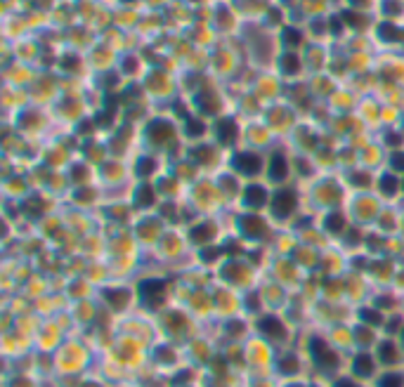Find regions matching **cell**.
Instances as JSON below:
<instances>
[{"label":"cell","mask_w":404,"mask_h":387,"mask_svg":"<svg viewBox=\"0 0 404 387\" xmlns=\"http://www.w3.org/2000/svg\"><path fill=\"white\" fill-rule=\"evenodd\" d=\"M298 345L305 349L310 368H312V375H317V378L331 380L333 375L345 371L348 354H343L322 328H305V331H300Z\"/></svg>","instance_id":"1"},{"label":"cell","mask_w":404,"mask_h":387,"mask_svg":"<svg viewBox=\"0 0 404 387\" xmlns=\"http://www.w3.org/2000/svg\"><path fill=\"white\" fill-rule=\"evenodd\" d=\"M135 288L140 309L154 316H158L175 302V274L163 269H142L135 276Z\"/></svg>","instance_id":"2"},{"label":"cell","mask_w":404,"mask_h":387,"mask_svg":"<svg viewBox=\"0 0 404 387\" xmlns=\"http://www.w3.org/2000/svg\"><path fill=\"white\" fill-rule=\"evenodd\" d=\"M302 189H305V198H308V210L317 213V215L324 210H333V208H345L350 194H352L341 172L338 175L322 172L315 182H310Z\"/></svg>","instance_id":"3"},{"label":"cell","mask_w":404,"mask_h":387,"mask_svg":"<svg viewBox=\"0 0 404 387\" xmlns=\"http://www.w3.org/2000/svg\"><path fill=\"white\" fill-rule=\"evenodd\" d=\"M305 210H308V198H305V189L298 182L274 187L267 215L277 224V229H291Z\"/></svg>","instance_id":"4"},{"label":"cell","mask_w":404,"mask_h":387,"mask_svg":"<svg viewBox=\"0 0 404 387\" xmlns=\"http://www.w3.org/2000/svg\"><path fill=\"white\" fill-rule=\"evenodd\" d=\"M229 227L237 238L246 245H272L277 236V224L270 220L267 213H246V210H229Z\"/></svg>","instance_id":"5"},{"label":"cell","mask_w":404,"mask_h":387,"mask_svg":"<svg viewBox=\"0 0 404 387\" xmlns=\"http://www.w3.org/2000/svg\"><path fill=\"white\" fill-rule=\"evenodd\" d=\"M97 302L114 319H123L128 314L137 312L140 300H137L135 281H128V278H111V281H107L104 286L97 288Z\"/></svg>","instance_id":"6"},{"label":"cell","mask_w":404,"mask_h":387,"mask_svg":"<svg viewBox=\"0 0 404 387\" xmlns=\"http://www.w3.org/2000/svg\"><path fill=\"white\" fill-rule=\"evenodd\" d=\"M185 201L199 218H204V215H225V213L232 210L213 175H201L196 182L189 184Z\"/></svg>","instance_id":"7"},{"label":"cell","mask_w":404,"mask_h":387,"mask_svg":"<svg viewBox=\"0 0 404 387\" xmlns=\"http://www.w3.org/2000/svg\"><path fill=\"white\" fill-rule=\"evenodd\" d=\"M158 321V331H161V338L171 340V342H178V345H187L192 338H196L199 333H204V324L194 319L189 309L185 305H178L173 302L168 309L156 316Z\"/></svg>","instance_id":"8"},{"label":"cell","mask_w":404,"mask_h":387,"mask_svg":"<svg viewBox=\"0 0 404 387\" xmlns=\"http://www.w3.org/2000/svg\"><path fill=\"white\" fill-rule=\"evenodd\" d=\"M253 331H255V335L265 338L270 345H274L277 349L298 345V338H300V328L288 319L286 312H272V309L262 312L260 316H255Z\"/></svg>","instance_id":"9"},{"label":"cell","mask_w":404,"mask_h":387,"mask_svg":"<svg viewBox=\"0 0 404 387\" xmlns=\"http://www.w3.org/2000/svg\"><path fill=\"white\" fill-rule=\"evenodd\" d=\"M215 278H218L220 284L244 293V291H251V288H258L262 284V278H265V272L258 269L246 255H239V258H227L218 267Z\"/></svg>","instance_id":"10"},{"label":"cell","mask_w":404,"mask_h":387,"mask_svg":"<svg viewBox=\"0 0 404 387\" xmlns=\"http://www.w3.org/2000/svg\"><path fill=\"white\" fill-rule=\"evenodd\" d=\"M272 375L279 382L312 378V368H310V361H308L305 349H302L300 345H291V347H281V349H277Z\"/></svg>","instance_id":"11"},{"label":"cell","mask_w":404,"mask_h":387,"mask_svg":"<svg viewBox=\"0 0 404 387\" xmlns=\"http://www.w3.org/2000/svg\"><path fill=\"white\" fill-rule=\"evenodd\" d=\"M244 352V368L248 375H272L274 359H277V347L270 345L260 335H251V338L241 345Z\"/></svg>","instance_id":"12"},{"label":"cell","mask_w":404,"mask_h":387,"mask_svg":"<svg viewBox=\"0 0 404 387\" xmlns=\"http://www.w3.org/2000/svg\"><path fill=\"white\" fill-rule=\"evenodd\" d=\"M265 276L272 278V281H277L279 286H284L286 291L300 293L302 286L308 284L310 274L305 272V269H302V267L298 265L291 255H274V253H272V260H270Z\"/></svg>","instance_id":"13"},{"label":"cell","mask_w":404,"mask_h":387,"mask_svg":"<svg viewBox=\"0 0 404 387\" xmlns=\"http://www.w3.org/2000/svg\"><path fill=\"white\" fill-rule=\"evenodd\" d=\"M229 168H232L244 182L265 180L267 151L253 149V147H239V149L229 151Z\"/></svg>","instance_id":"14"},{"label":"cell","mask_w":404,"mask_h":387,"mask_svg":"<svg viewBox=\"0 0 404 387\" xmlns=\"http://www.w3.org/2000/svg\"><path fill=\"white\" fill-rule=\"evenodd\" d=\"M149 366L151 371H156L158 375L171 378L175 371H180L182 366H187V354L185 347L178 342L161 338L158 342H154L149 349Z\"/></svg>","instance_id":"15"},{"label":"cell","mask_w":404,"mask_h":387,"mask_svg":"<svg viewBox=\"0 0 404 387\" xmlns=\"http://www.w3.org/2000/svg\"><path fill=\"white\" fill-rule=\"evenodd\" d=\"M213 338L218 340V345H244L253 335V319L246 314H237L229 319L215 321L211 324Z\"/></svg>","instance_id":"16"},{"label":"cell","mask_w":404,"mask_h":387,"mask_svg":"<svg viewBox=\"0 0 404 387\" xmlns=\"http://www.w3.org/2000/svg\"><path fill=\"white\" fill-rule=\"evenodd\" d=\"M130 231L135 241L140 243L144 253L154 251L158 245V241L163 238V234L168 231V222H165L158 213H147V215H135L130 224Z\"/></svg>","instance_id":"17"},{"label":"cell","mask_w":404,"mask_h":387,"mask_svg":"<svg viewBox=\"0 0 404 387\" xmlns=\"http://www.w3.org/2000/svg\"><path fill=\"white\" fill-rule=\"evenodd\" d=\"M383 201L374 194V191H364V194H350L348 198V213L352 218V224L362 227V229H371L376 222L378 213L383 210Z\"/></svg>","instance_id":"18"},{"label":"cell","mask_w":404,"mask_h":387,"mask_svg":"<svg viewBox=\"0 0 404 387\" xmlns=\"http://www.w3.org/2000/svg\"><path fill=\"white\" fill-rule=\"evenodd\" d=\"M265 180L272 187H284V184L295 182V158L288 154L284 147H272L267 151V170Z\"/></svg>","instance_id":"19"},{"label":"cell","mask_w":404,"mask_h":387,"mask_svg":"<svg viewBox=\"0 0 404 387\" xmlns=\"http://www.w3.org/2000/svg\"><path fill=\"white\" fill-rule=\"evenodd\" d=\"M180 135V128L178 123L171 121V118H151L147 121L142 130V137H144V144L149 151H168L171 144L178 139Z\"/></svg>","instance_id":"20"},{"label":"cell","mask_w":404,"mask_h":387,"mask_svg":"<svg viewBox=\"0 0 404 387\" xmlns=\"http://www.w3.org/2000/svg\"><path fill=\"white\" fill-rule=\"evenodd\" d=\"M274 187L267 180H255V182H246L241 189V196L237 201V210L246 213H267L270 201H272Z\"/></svg>","instance_id":"21"},{"label":"cell","mask_w":404,"mask_h":387,"mask_svg":"<svg viewBox=\"0 0 404 387\" xmlns=\"http://www.w3.org/2000/svg\"><path fill=\"white\" fill-rule=\"evenodd\" d=\"M381 371H383V368L378 364L374 349H355V352H350L348 359H345V373H350L352 378H357V380L366 382V385H371V382L376 380Z\"/></svg>","instance_id":"22"},{"label":"cell","mask_w":404,"mask_h":387,"mask_svg":"<svg viewBox=\"0 0 404 387\" xmlns=\"http://www.w3.org/2000/svg\"><path fill=\"white\" fill-rule=\"evenodd\" d=\"M211 291H213V302H215V321L244 314V293L241 291H234V288L220 284V281L213 284Z\"/></svg>","instance_id":"23"},{"label":"cell","mask_w":404,"mask_h":387,"mask_svg":"<svg viewBox=\"0 0 404 387\" xmlns=\"http://www.w3.org/2000/svg\"><path fill=\"white\" fill-rule=\"evenodd\" d=\"M319 229L326 234L331 243H341L345 234L352 229V218H350L348 208H333V210H324L317 215Z\"/></svg>","instance_id":"24"},{"label":"cell","mask_w":404,"mask_h":387,"mask_svg":"<svg viewBox=\"0 0 404 387\" xmlns=\"http://www.w3.org/2000/svg\"><path fill=\"white\" fill-rule=\"evenodd\" d=\"M128 203L132 205L137 215H147V213H156L158 205L163 203V198L158 194L156 182H132Z\"/></svg>","instance_id":"25"},{"label":"cell","mask_w":404,"mask_h":387,"mask_svg":"<svg viewBox=\"0 0 404 387\" xmlns=\"http://www.w3.org/2000/svg\"><path fill=\"white\" fill-rule=\"evenodd\" d=\"M374 194H376L383 203L399 205L404 201V177L388 168L378 170L376 184H374Z\"/></svg>","instance_id":"26"},{"label":"cell","mask_w":404,"mask_h":387,"mask_svg":"<svg viewBox=\"0 0 404 387\" xmlns=\"http://www.w3.org/2000/svg\"><path fill=\"white\" fill-rule=\"evenodd\" d=\"M213 142L220 144L225 151H234L239 149V147H244L241 144V139H244V130H241V125L237 121H234L232 116H220L218 121L213 123Z\"/></svg>","instance_id":"27"},{"label":"cell","mask_w":404,"mask_h":387,"mask_svg":"<svg viewBox=\"0 0 404 387\" xmlns=\"http://www.w3.org/2000/svg\"><path fill=\"white\" fill-rule=\"evenodd\" d=\"M132 177H135V182H156L158 177L163 175L165 168L163 161L158 158L156 151H142V154H137L135 158H132Z\"/></svg>","instance_id":"28"},{"label":"cell","mask_w":404,"mask_h":387,"mask_svg":"<svg viewBox=\"0 0 404 387\" xmlns=\"http://www.w3.org/2000/svg\"><path fill=\"white\" fill-rule=\"evenodd\" d=\"M399 260L390 258V255H376L371 258L369 269H366V278L371 281L374 288H390L392 281H395V274H397Z\"/></svg>","instance_id":"29"},{"label":"cell","mask_w":404,"mask_h":387,"mask_svg":"<svg viewBox=\"0 0 404 387\" xmlns=\"http://www.w3.org/2000/svg\"><path fill=\"white\" fill-rule=\"evenodd\" d=\"M374 354H376V359L383 371H388V368H404V347L392 335H381V340L374 347Z\"/></svg>","instance_id":"30"},{"label":"cell","mask_w":404,"mask_h":387,"mask_svg":"<svg viewBox=\"0 0 404 387\" xmlns=\"http://www.w3.org/2000/svg\"><path fill=\"white\" fill-rule=\"evenodd\" d=\"M341 175L352 194H364V191H374L378 170L364 168V165H350V168L341 170Z\"/></svg>","instance_id":"31"},{"label":"cell","mask_w":404,"mask_h":387,"mask_svg":"<svg viewBox=\"0 0 404 387\" xmlns=\"http://www.w3.org/2000/svg\"><path fill=\"white\" fill-rule=\"evenodd\" d=\"M260 293H262V298H265L267 309H272V312H286L288 305H291V300H293V293L286 291L284 286H279L277 281H272V278H267V276L262 278Z\"/></svg>","instance_id":"32"},{"label":"cell","mask_w":404,"mask_h":387,"mask_svg":"<svg viewBox=\"0 0 404 387\" xmlns=\"http://www.w3.org/2000/svg\"><path fill=\"white\" fill-rule=\"evenodd\" d=\"M64 172H66V180H69V184H71V189H78V187H95V184H99V180H97V165L88 163L85 158L71 161Z\"/></svg>","instance_id":"33"},{"label":"cell","mask_w":404,"mask_h":387,"mask_svg":"<svg viewBox=\"0 0 404 387\" xmlns=\"http://www.w3.org/2000/svg\"><path fill=\"white\" fill-rule=\"evenodd\" d=\"M399 205L385 203L383 210L378 213V218L371 229H376L378 234H383V236H399V229H402V208H399Z\"/></svg>","instance_id":"34"},{"label":"cell","mask_w":404,"mask_h":387,"mask_svg":"<svg viewBox=\"0 0 404 387\" xmlns=\"http://www.w3.org/2000/svg\"><path fill=\"white\" fill-rule=\"evenodd\" d=\"M329 340L341 349L343 354L355 352V328H352V321H343V324H333L329 328H322Z\"/></svg>","instance_id":"35"},{"label":"cell","mask_w":404,"mask_h":387,"mask_svg":"<svg viewBox=\"0 0 404 387\" xmlns=\"http://www.w3.org/2000/svg\"><path fill=\"white\" fill-rule=\"evenodd\" d=\"M369 302H371V305H376L378 309L385 312L388 316H390V314L402 312V295H399L392 286H390V288H374Z\"/></svg>","instance_id":"36"},{"label":"cell","mask_w":404,"mask_h":387,"mask_svg":"<svg viewBox=\"0 0 404 387\" xmlns=\"http://www.w3.org/2000/svg\"><path fill=\"white\" fill-rule=\"evenodd\" d=\"M355 321H359V324H364V326H371V328H376V331L383 333L385 324H388V314L381 312L376 305H371L369 300H366V302L355 307Z\"/></svg>","instance_id":"37"},{"label":"cell","mask_w":404,"mask_h":387,"mask_svg":"<svg viewBox=\"0 0 404 387\" xmlns=\"http://www.w3.org/2000/svg\"><path fill=\"white\" fill-rule=\"evenodd\" d=\"M211 125H208V121H206L204 116H187L185 121H182V128H180V135L185 137L187 142H206V137H208V132H211Z\"/></svg>","instance_id":"38"},{"label":"cell","mask_w":404,"mask_h":387,"mask_svg":"<svg viewBox=\"0 0 404 387\" xmlns=\"http://www.w3.org/2000/svg\"><path fill=\"white\" fill-rule=\"evenodd\" d=\"M291 258H293L308 274H317V272H319V265H322V248L310 245V243H302V241H300V245L295 248V253L291 255Z\"/></svg>","instance_id":"39"},{"label":"cell","mask_w":404,"mask_h":387,"mask_svg":"<svg viewBox=\"0 0 404 387\" xmlns=\"http://www.w3.org/2000/svg\"><path fill=\"white\" fill-rule=\"evenodd\" d=\"M45 378L36 371H24V368H10L3 373V387H43Z\"/></svg>","instance_id":"40"},{"label":"cell","mask_w":404,"mask_h":387,"mask_svg":"<svg viewBox=\"0 0 404 387\" xmlns=\"http://www.w3.org/2000/svg\"><path fill=\"white\" fill-rule=\"evenodd\" d=\"M277 66L284 78H298L305 68V59L298 50H281V55L277 57Z\"/></svg>","instance_id":"41"},{"label":"cell","mask_w":404,"mask_h":387,"mask_svg":"<svg viewBox=\"0 0 404 387\" xmlns=\"http://www.w3.org/2000/svg\"><path fill=\"white\" fill-rule=\"evenodd\" d=\"M352 328H355V349H374L376 342L381 340V335H383L381 331L364 326L359 321H352Z\"/></svg>","instance_id":"42"},{"label":"cell","mask_w":404,"mask_h":387,"mask_svg":"<svg viewBox=\"0 0 404 387\" xmlns=\"http://www.w3.org/2000/svg\"><path fill=\"white\" fill-rule=\"evenodd\" d=\"M374 33H376L378 43H383V45H397L404 38V31L397 26V21H392V19L378 21L376 28H374Z\"/></svg>","instance_id":"43"},{"label":"cell","mask_w":404,"mask_h":387,"mask_svg":"<svg viewBox=\"0 0 404 387\" xmlns=\"http://www.w3.org/2000/svg\"><path fill=\"white\" fill-rule=\"evenodd\" d=\"M262 312H267V305H265V298H262V293H260V286L251 288V291H244V314L255 319Z\"/></svg>","instance_id":"44"},{"label":"cell","mask_w":404,"mask_h":387,"mask_svg":"<svg viewBox=\"0 0 404 387\" xmlns=\"http://www.w3.org/2000/svg\"><path fill=\"white\" fill-rule=\"evenodd\" d=\"M371 387H404V368H388L381 371Z\"/></svg>","instance_id":"45"},{"label":"cell","mask_w":404,"mask_h":387,"mask_svg":"<svg viewBox=\"0 0 404 387\" xmlns=\"http://www.w3.org/2000/svg\"><path fill=\"white\" fill-rule=\"evenodd\" d=\"M281 45L284 50H298L305 41V33H302V28H295V26H281Z\"/></svg>","instance_id":"46"},{"label":"cell","mask_w":404,"mask_h":387,"mask_svg":"<svg viewBox=\"0 0 404 387\" xmlns=\"http://www.w3.org/2000/svg\"><path fill=\"white\" fill-rule=\"evenodd\" d=\"M385 168L404 177V149H397V151L385 154Z\"/></svg>","instance_id":"47"},{"label":"cell","mask_w":404,"mask_h":387,"mask_svg":"<svg viewBox=\"0 0 404 387\" xmlns=\"http://www.w3.org/2000/svg\"><path fill=\"white\" fill-rule=\"evenodd\" d=\"M331 387H371V385H366V382H362V380H357V378H352L350 373H338V375H333L331 378Z\"/></svg>","instance_id":"48"},{"label":"cell","mask_w":404,"mask_h":387,"mask_svg":"<svg viewBox=\"0 0 404 387\" xmlns=\"http://www.w3.org/2000/svg\"><path fill=\"white\" fill-rule=\"evenodd\" d=\"M281 382L274 375H248L244 387H279Z\"/></svg>","instance_id":"49"},{"label":"cell","mask_w":404,"mask_h":387,"mask_svg":"<svg viewBox=\"0 0 404 387\" xmlns=\"http://www.w3.org/2000/svg\"><path fill=\"white\" fill-rule=\"evenodd\" d=\"M381 10H383V14L388 19H392V17L402 14V3L399 0H381Z\"/></svg>","instance_id":"50"},{"label":"cell","mask_w":404,"mask_h":387,"mask_svg":"<svg viewBox=\"0 0 404 387\" xmlns=\"http://www.w3.org/2000/svg\"><path fill=\"white\" fill-rule=\"evenodd\" d=\"M279 387H310V378H300V380H284Z\"/></svg>","instance_id":"51"},{"label":"cell","mask_w":404,"mask_h":387,"mask_svg":"<svg viewBox=\"0 0 404 387\" xmlns=\"http://www.w3.org/2000/svg\"><path fill=\"white\" fill-rule=\"evenodd\" d=\"M310 387H331V380H326V378H317V375H312V378H310Z\"/></svg>","instance_id":"52"},{"label":"cell","mask_w":404,"mask_h":387,"mask_svg":"<svg viewBox=\"0 0 404 387\" xmlns=\"http://www.w3.org/2000/svg\"><path fill=\"white\" fill-rule=\"evenodd\" d=\"M399 208H402V229H399V236L404 238V201H402V205H399Z\"/></svg>","instance_id":"53"}]
</instances>
